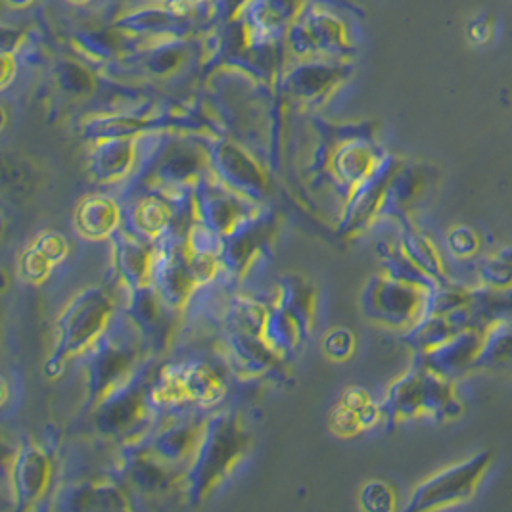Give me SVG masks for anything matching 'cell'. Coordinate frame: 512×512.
Here are the masks:
<instances>
[{
  "mask_svg": "<svg viewBox=\"0 0 512 512\" xmlns=\"http://www.w3.org/2000/svg\"><path fill=\"white\" fill-rule=\"evenodd\" d=\"M146 346L139 326L125 313L110 323L93 346L83 353L87 357V396L94 407L137 376L140 355Z\"/></svg>",
  "mask_w": 512,
  "mask_h": 512,
  "instance_id": "1",
  "label": "cell"
},
{
  "mask_svg": "<svg viewBox=\"0 0 512 512\" xmlns=\"http://www.w3.org/2000/svg\"><path fill=\"white\" fill-rule=\"evenodd\" d=\"M250 436L242 422L229 415H213L206 419L202 442L188 466L183 478V495L190 503L208 499L213 488H217L240 457L248 451Z\"/></svg>",
  "mask_w": 512,
  "mask_h": 512,
  "instance_id": "2",
  "label": "cell"
},
{
  "mask_svg": "<svg viewBox=\"0 0 512 512\" xmlns=\"http://www.w3.org/2000/svg\"><path fill=\"white\" fill-rule=\"evenodd\" d=\"M116 303L108 290L94 286L83 290L66 307L58 321L56 346L52 351L48 373L58 374L73 357H81L112 323Z\"/></svg>",
  "mask_w": 512,
  "mask_h": 512,
  "instance_id": "3",
  "label": "cell"
},
{
  "mask_svg": "<svg viewBox=\"0 0 512 512\" xmlns=\"http://www.w3.org/2000/svg\"><path fill=\"white\" fill-rule=\"evenodd\" d=\"M225 394V376L204 359L167 365L150 384L154 409L167 413L185 411L188 407H213Z\"/></svg>",
  "mask_w": 512,
  "mask_h": 512,
  "instance_id": "4",
  "label": "cell"
},
{
  "mask_svg": "<svg viewBox=\"0 0 512 512\" xmlns=\"http://www.w3.org/2000/svg\"><path fill=\"white\" fill-rule=\"evenodd\" d=\"M152 378L137 373L131 382L96 407L94 424L98 434L114 440L129 438L131 442H137L146 434V426L156 413L150 399Z\"/></svg>",
  "mask_w": 512,
  "mask_h": 512,
  "instance_id": "5",
  "label": "cell"
},
{
  "mask_svg": "<svg viewBox=\"0 0 512 512\" xmlns=\"http://www.w3.org/2000/svg\"><path fill=\"white\" fill-rule=\"evenodd\" d=\"M210 171L219 183L259 206L271 192L265 169L233 144H223L211 152Z\"/></svg>",
  "mask_w": 512,
  "mask_h": 512,
  "instance_id": "6",
  "label": "cell"
},
{
  "mask_svg": "<svg viewBox=\"0 0 512 512\" xmlns=\"http://www.w3.org/2000/svg\"><path fill=\"white\" fill-rule=\"evenodd\" d=\"M277 219L269 213H256L250 221L238 227L233 234L223 238L221 246V271L229 277H242L252 261L269 246L277 233Z\"/></svg>",
  "mask_w": 512,
  "mask_h": 512,
  "instance_id": "7",
  "label": "cell"
},
{
  "mask_svg": "<svg viewBox=\"0 0 512 512\" xmlns=\"http://www.w3.org/2000/svg\"><path fill=\"white\" fill-rule=\"evenodd\" d=\"M110 238L114 240L117 269L125 284L131 290L152 286L158 242L137 236L125 227H119Z\"/></svg>",
  "mask_w": 512,
  "mask_h": 512,
  "instance_id": "8",
  "label": "cell"
},
{
  "mask_svg": "<svg viewBox=\"0 0 512 512\" xmlns=\"http://www.w3.org/2000/svg\"><path fill=\"white\" fill-rule=\"evenodd\" d=\"M52 476V463L41 447L25 445L16 455L10 472V484L18 509H29L43 499Z\"/></svg>",
  "mask_w": 512,
  "mask_h": 512,
  "instance_id": "9",
  "label": "cell"
},
{
  "mask_svg": "<svg viewBox=\"0 0 512 512\" xmlns=\"http://www.w3.org/2000/svg\"><path fill=\"white\" fill-rule=\"evenodd\" d=\"M58 509L66 511H121L129 509L123 486L112 480H81L60 489Z\"/></svg>",
  "mask_w": 512,
  "mask_h": 512,
  "instance_id": "10",
  "label": "cell"
},
{
  "mask_svg": "<svg viewBox=\"0 0 512 512\" xmlns=\"http://www.w3.org/2000/svg\"><path fill=\"white\" fill-rule=\"evenodd\" d=\"M137 160L139 150L135 142L125 137H114L94 150L89 173L100 183H117L133 175Z\"/></svg>",
  "mask_w": 512,
  "mask_h": 512,
  "instance_id": "11",
  "label": "cell"
},
{
  "mask_svg": "<svg viewBox=\"0 0 512 512\" xmlns=\"http://www.w3.org/2000/svg\"><path fill=\"white\" fill-rule=\"evenodd\" d=\"M75 219L81 234L89 238H106V236H112L121 227L123 208L112 198L91 196L79 206Z\"/></svg>",
  "mask_w": 512,
  "mask_h": 512,
  "instance_id": "12",
  "label": "cell"
},
{
  "mask_svg": "<svg viewBox=\"0 0 512 512\" xmlns=\"http://www.w3.org/2000/svg\"><path fill=\"white\" fill-rule=\"evenodd\" d=\"M275 305L292 315L305 332L311 330L315 315V292L305 280L298 277H286L282 280Z\"/></svg>",
  "mask_w": 512,
  "mask_h": 512,
  "instance_id": "13",
  "label": "cell"
},
{
  "mask_svg": "<svg viewBox=\"0 0 512 512\" xmlns=\"http://www.w3.org/2000/svg\"><path fill=\"white\" fill-rule=\"evenodd\" d=\"M56 261H52L50 257L45 254V250L35 242L33 248H29L22 257V273L27 280H39L45 279L48 275V271L54 267Z\"/></svg>",
  "mask_w": 512,
  "mask_h": 512,
  "instance_id": "14",
  "label": "cell"
},
{
  "mask_svg": "<svg viewBox=\"0 0 512 512\" xmlns=\"http://www.w3.org/2000/svg\"><path fill=\"white\" fill-rule=\"evenodd\" d=\"M351 344H353V338H351L350 332L346 330H334L328 338H326L325 348L328 355L332 357H346L351 351Z\"/></svg>",
  "mask_w": 512,
  "mask_h": 512,
  "instance_id": "15",
  "label": "cell"
},
{
  "mask_svg": "<svg viewBox=\"0 0 512 512\" xmlns=\"http://www.w3.org/2000/svg\"><path fill=\"white\" fill-rule=\"evenodd\" d=\"M16 2H29V0H16Z\"/></svg>",
  "mask_w": 512,
  "mask_h": 512,
  "instance_id": "16",
  "label": "cell"
}]
</instances>
